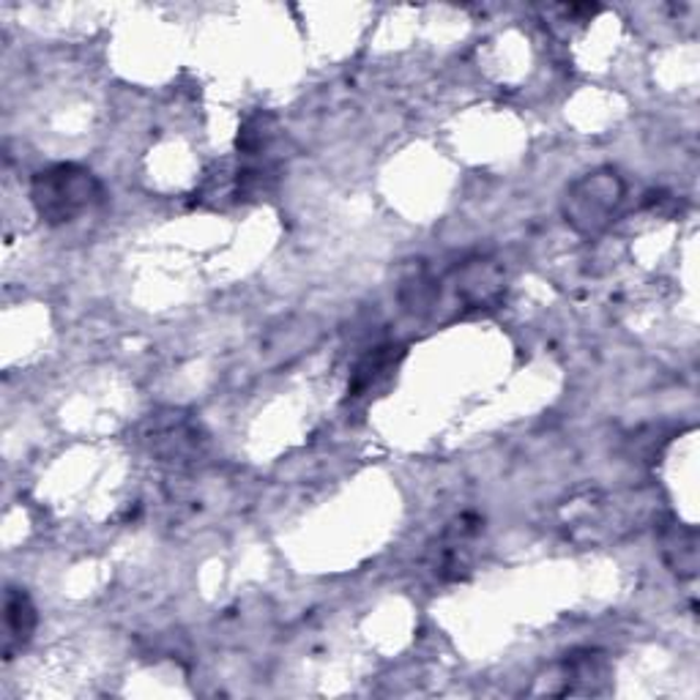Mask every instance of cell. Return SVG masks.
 <instances>
[{
	"instance_id": "1",
	"label": "cell",
	"mask_w": 700,
	"mask_h": 700,
	"mask_svg": "<svg viewBox=\"0 0 700 700\" xmlns=\"http://www.w3.org/2000/svg\"><path fill=\"white\" fill-rule=\"evenodd\" d=\"M102 198L99 178L80 165H52L36 173L31 200L36 214L50 225H67L94 209Z\"/></svg>"
},
{
	"instance_id": "2",
	"label": "cell",
	"mask_w": 700,
	"mask_h": 700,
	"mask_svg": "<svg viewBox=\"0 0 700 700\" xmlns=\"http://www.w3.org/2000/svg\"><path fill=\"white\" fill-rule=\"evenodd\" d=\"M624 200V181L610 167H600L580 176L563 198V216L583 236L602 233L616 216Z\"/></svg>"
},
{
	"instance_id": "3",
	"label": "cell",
	"mask_w": 700,
	"mask_h": 700,
	"mask_svg": "<svg viewBox=\"0 0 700 700\" xmlns=\"http://www.w3.org/2000/svg\"><path fill=\"white\" fill-rule=\"evenodd\" d=\"M501 274L493 263L487 260H474L471 265H465L463 274L458 280V293L468 304H487L501 293Z\"/></svg>"
},
{
	"instance_id": "4",
	"label": "cell",
	"mask_w": 700,
	"mask_h": 700,
	"mask_svg": "<svg viewBox=\"0 0 700 700\" xmlns=\"http://www.w3.org/2000/svg\"><path fill=\"white\" fill-rule=\"evenodd\" d=\"M662 550H665V561L671 563L673 572L678 578H695L698 572V542H695V531L687 525H673L671 534L662 536Z\"/></svg>"
},
{
	"instance_id": "5",
	"label": "cell",
	"mask_w": 700,
	"mask_h": 700,
	"mask_svg": "<svg viewBox=\"0 0 700 700\" xmlns=\"http://www.w3.org/2000/svg\"><path fill=\"white\" fill-rule=\"evenodd\" d=\"M36 629V607L31 605L23 591H9L7 594V645H25Z\"/></svg>"
},
{
	"instance_id": "6",
	"label": "cell",
	"mask_w": 700,
	"mask_h": 700,
	"mask_svg": "<svg viewBox=\"0 0 700 700\" xmlns=\"http://www.w3.org/2000/svg\"><path fill=\"white\" fill-rule=\"evenodd\" d=\"M394 347H378V351H372L367 359L359 361V367H356L354 372V383H351V392L354 394H361L367 392V389L372 387V381H378V378L383 376V372L389 370V367L394 365Z\"/></svg>"
}]
</instances>
